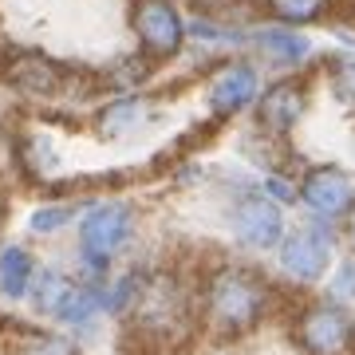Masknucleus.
I'll return each mask as SVG.
<instances>
[{
	"instance_id": "nucleus-17",
	"label": "nucleus",
	"mask_w": 355,
	"mask_h": 355,
	"mask_svg": "<svg viewBox=\"0 0 355 355\" xmlns=\"http://www.w3.org/2000/svg\"><path fill=\"white\" fill-rule=\"evenodd\" d=\"M8 355H79V340L64 328H28L12 336Z\"/></svg>"
},
{
	"instance_id": "nucleus-2",
	"label": "nucleus",
	"mask_w": 355,
	"mask_h": 355,
	"mask_svg": "<svg viewBox=\"0 0 355 355\" xmlns=\"http://www.w3.org/2000/svg\"><path fill=\"white\" fill-rule=\"evenodd\" d=\"M28 304H32L36 316H44L48 324L71 331V336L95 328L99 316H103L99 288H87L71 268H60V265H40L36 268L32 288H28Z\"/></svg>"
},
{
	"instance_id": "nucleus-20",
	"label": "nucleus",
	"mask_w": 355,
	"mask_h": 355,
	"mask_svg": "<svg viewBox=\"0 0 355 355\" xmlns=\"http://www.w3.org/2000/svg\"><path fill=\"white\" fill-rule=\"evenodd\" d=\"M336 0H265V12L277 20V24H316L328 16V8Z\"/></svg>"
},
{
	"instance_id": "nucleus-9",
	"label": "nucleus",
	"mask_w": 355,
	"mask_h": 355,
	"mask_svg": "<svg viewBox=\"0 0 355 355\" xmlns=\"http://www.w3.org/2000/svg\"><path fill=\"white\" fill-rule=\"evenodd\" d=\"M0 79H4V87H12L24 99H64L67 91V67L32 48L8 51L4 67H0Z\"/></svg>"
},
{
	"instance_id": "nucleus-26",
	"label": "nucleus",
	"mask_w": 355,
	"mask_h": 355,
	"mask_svg": "<svg viewBox=\"0 0 355 355\" xmlns=\"http://www.w3.org/2000/svg\"><path fill=\"white\" fill-rule=\"evenodd\" d=\"M0 217H4V198H0Z\"/></svg>"
},
{
	"instance_id": "nucleus-25",
	"label": "nucleus",
	"mask_w": 355,
	"mask_h": 355,
	"mask_svg": "<svg viewBox=\"0 0 355 355\" xmlns=\"http://www.w3.org/2000/svg\"><path fill=\"white\" fill-rule=\"evenodd\" d=\"M150 355H182V352H150Z\"/></svg>"
},
{
	"instance_id": "nucleus-6",
	"label": "nucleus",
	"mask_w": 355,
	"mask_h": 355,
	"mask_svg": "<svg viewBox=\"0 0 355 355\" xmlns=\"http://www.w3.org/2000/svg\"><path fill=\"white\" fill-rule=\"evenodd\" d=\"M292 340L304 355H352L355 352V320L336 300H316L300 308L292 324Z\"/></svg>"
},
{
	"instance_id": "nucleus-5",
	"label": "nucleus",
	"mask_w": 355,
	"mask_h": 355,
	"mask_svg": "<svg viewBox=\"0 0 355 355\" xmlns=\"http://www.w3.org/2000/svg\"><path fill=\"white\" fill-rule=\"evenodd\" d=\"M130 36L154 67L170 64L186 48V16L174 0H130Z\"/></svg>"
},
{
	"instance_id": "nucleus-16",
	"label": "nucleus",
	"mask_w": 355,
	"mask_h": 355,
	"mask_svg": "<svg viewBox=\"0 0 355 355\" xmlns=\"http://www.w3.org/2000/svg\"><path fill=\"white\" fill-rule=\"evenodd\" d=\"M16 154H20V166L28 170L32 182H55L64 174V158H60V150L48 135H24Z\"/></svg>"
},
{
	"instance_id": "nucleus-10",
	"label": "nucleus",
	"mask_w": 355,
	"mask_h": 355,
	"mask_svg": "<svg viewBox=\"0 0 355 355\" xmlns=\"http://www.w3.org/2000/svg\"><path fill=\"white\" fill-rule=\"evenodd\" d=\"M229 225H233V237L245 245V249H253V253H268V249H277L280 237H284V209L277 202H268L265 193H241L237 205H233V214H229Z\"/></svg>"
},
{
	"instance_id": "nucleus-3",
	"label": "nucleus",
	"mask_w": 355,
	"mask_h": 355,
	"mask_svg": "<svg viewBox=\"0 0 355 355\" xmlns=\"http://www.w3.org/2000/svg\"><path fill=\"white\" fill-rule=\"evenodd\" d=\"M193 296L190 288L174 277V272H150L142 284V296L135 300L127 324L135 328V336H142L154 347H170L174 340L186 336L193 320Z\"/></svg>"
},
{
	"instance_id": "nucleus-13",
	"label": "nucleus",
	"mask_w": 355,
	"mask_h": 355,
	"mask_svg": "<svg viewBox=\"0 0 355 355\" xmlns=\"http://www.w3.org/2000/svg\"><path fill=\"white\" fill-rule=\"evenodd\" d=\"M257 95H261V71L253 64H245V60L214 71L209 87H205V99H209L214 114H237L245 107H253Z\"/></svg>"
},
{
	"instance_id": "nucleus-21",
	"label": "nucleus",
	"mask_w": 355,
	"mask_h": 355,
	"mask_svg": "<svg viewBox=\"0 0 355 355\" xmlns=\"http://www.w3.org/2000/svg\"><path fill=\"white\" fill-rule=\"evenodd\" d=\"M328 83H331V95H336L343 107H355V55H336V60H331Z\"/></svg>"
},
{
	"instance_id": "nucleus-8",
	"label": "nucleus",
	"mask_w": 355,
	"mask_h": 355,
	"mask_svg": "<svg viewBox=\"0 0 355 355\" xmlns=\"http://www.w3.org/2000/svg\"><path fill=\"white\" fill-rule=\"evenodd\" d=\"M280 272L300 284H316L331 265V225L324 221H308V225L284 233L277 245Z\"/></svg>"
},
{
	"instance_id": "nucleus-11",
	"label": "nucleus",
	"mask_w": 355,
	"mask_h": 355,
	"mask_svg": "<svg viewBox=\"0 0 355 355\" xmlns=\"http://www.w3.org/2000/svg\"><path fill=\"white\" fill-rule=\"evenodd\" d=\"M257 127L268 135H288L308 111V87L300 79H277L257 95Z\"/></svg>"
},
{
	"instance_id": "nucleus-22",
	"label": "nucleus",
	"mask_w": 355,
	"mask_h": 355,
	"mask_svg": "<svg viewBox=\"0 0 355 355\" xmlns=\"http://www.w3.org/2000/svg\"><path fill=\"white\" fill-rule=\"evenodd\" d=\"M331 300L343 304V300H355V261H343L331 277Z\"/></svg>"
},
{
	"instance_id": "nucleus-15",
	"label": "nucleus",
	"mask_w": 355,
	"mask_h": 355,
	"mask_svg": "<svg viewBox=\"0 0 355 355\" xmlns=\"http://www.w3.org/2000/svg\"><path fill=\"white\" fill-rule=\"evenodd\" d=\"M36 253L20 241H8L0 245V300H28V288H32V277H36Z\"/></svg>"
},
{
	"instance_id": "nucleus-18",
	"label": "nucleus",
	"mask_w": 355,
	"mask_h": 355,
	"mask_svg": "<svg viewBox=\"0 0 355 355\" xmlns=\"http://www.w3.org/2000/svg\"><path fill=\"white\" fill-rule=\"evenodd\" d=\"M150 76H154V64L146 55H119V60H111V64L103 67L99 83L111 95H123V91H142Z\"/></svg>"
},
{
	"instance_id": "nucleus-7",
	"label": "nucleus",
	"mask_w": 355,
	"mask_h": 355,
	"mask_svg": "<svg viewBox=\"0 0 355 355\" xmlns=\"http://www.w3.org/2000/svg\"><path fill=\"white\" fill-rule=\"evenodd\" d=\"M296 202L308 209L312 221L324 225L347 221V214L355 209V174H347L343 166H312L296 182Z\"/></svg>"
},
{
	"instance_id": "nucleus-23",
	"label": "nucleus",
	"mask_w": 355,
	"mask_h": 355,
	"mask_svg": "<svg viewBox=\"0 0 355 355\" xmlns=\"http://www.w3.org/2000/svg\"><path fill=\"white\" fill-rule=\"evenodd\" d=\"M265 198L268 202H277V205H292L296 202V182L284 174H268L265 178Z\"/></svg>"
},
{
	"instance_id": "nucleus-12",
	"label": "nucleus",
	"mask_w": 355,
	"mask_h": 355,
	"mask_svg": "<svg viewBox=\"0 0 355 355\" xmlns=\"http://www.w3.org/2000/svg\"><path fill=\"white\" fill-rule=\"evenodd\" d=\"M150 114H154V103L142 91H123V95H111L107 103H99V111L91 114V127H95L99 139L119 142L139 135L150 123Z\"/></svg>"
},
{
	"instance_id": "nucleus-4",
	"label": "nucleus",
	"mask_w": 355,
	"mask_h": 355,
	"mask_svg": "<svg viewBox=\"0 0 355 355\" xmlns=\"http://www.w3.org/2000/svg\"><path fill=\"white\" fill-rule=\"evenodd\" d=\"M135 233H139L135 202H127V198H95V202H83V209L76 217V253L114 265L135 245Z\"/></svg>"
},
{
	"instance_id": "nucleus-14",
	"label": "nucleus",
	"mask_w": 355,
	"mask_h": 355,
	"mask_svg": "<svg viewBox=\"0 0 355 355\" xmlns=\"http://www.w3.org/2000/svg\"><path fill=\"white\" fill-rule=\"evenodd\" d=\"M245 40L257 48L261 60H268V64H277V67H288V71H296V67H304L312 60V40L300 36V32H292L288 24L253 28Z\"/></svg>"
},
{
	"instance_id": "nucleus-19",
	"label": "nucleus",
	"mask_w": 355,
	"mask_h": 355,
	"mask_svg": "<svg viewBox=\"0 0 355 355\" xmlns=\"http://www.w3.org/2000/svg\"><path fill=\"white\" fill-rule=\"evenodd\" d=\"M79 209H83V202H44L28 214L24 225L32 237H55V233H64V229L76 225Z\"/></svg>"
},
{
	"instance_id": "nucleus-1",
	"label": "nucleus",
	"mask_w": 355,
	"mask_h": 355,
	"mask_svg": "<svg viewBox=\"0 0 355 355\" xmlns=\"http://www.w3.org/2000/svg\"><path fill=\"white\" fill-rule=\"evenodd\" d=\"M272 304V288L257 268L245 265H214L202 277L198 288V316L214 336L237 340L245 331H253L268 316Z\"/></svg>"
},
{
	"instance_id": "nucleus-24",
	"label": "nucleus",
	"mask_w": 355,
	"mask_h": 355,
	"mask_svg": "<svg viewBox=\"0 0 355 355\" xmlns=\"http://www.w3.org/2000/svg\"><path fill=\"white\" fill-rule=\"evenodd\" d=\"M347 237H352V241H355V209H352V214H347Z\"/></svg>"
}]
</instances>
